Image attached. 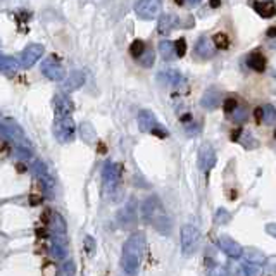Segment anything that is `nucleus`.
<instances>
[{"label":"nucleus","instance_id":"f257e3e1","mask_svg":"<svg viewBox=\"0 0 276 276\" xmlns=\"http://www.w3.org/2000/svg\"><path fill=\"white\" fill-rule=\"evenodd\" d=\"M143 252H145V235L142 232L130 235V238L123 245V257H121V266L130 276L138 273Z\"/></svg>","mask_w":276,"mask_h":276},{"label":"nucleus","instance_id":"f03ea898","mask_svg":"<svg viewBox=\"0 0 276 276\" xmlns=\"http://www.w3.org/2000/svg\"><path fill=\"white\" fill-rule=\"evenodd\" d=\"M142 218L162 235H167L171 232V218L167 216L157 195H150L142 204Z\"/></svg>","mask_w":276,"mask_h":276},{"label":"nucleus","instance_id":"7ed1b4c3","mask_svg":"<svg viewBox=\"0 0 276 276\" xmlns=\"http://www.w3.org/2000/svg\"><path fill=\"white\" fill-rule=\"evenodd\" d=\"M50 240H52V250L57 259H66L69 252V240H68V226L61 214H55L52 219V230H50Z\"/></svg>","mask_w":276,"mask_h":276},{"label":"nucleus","instance_id":"20e7f679","mask_svg":"<svg viewBox=\"0 0 276 276\" xmlns=\"http://www.w3.org/2000/svg\"><path fill=\"white\" fill-rule=\"evenodd\" d=\"M180 245H181L183 256H192V254L197 252L198 245H200V232H198L197 226H194V225L181 226Z\"/></svg>","mask_w":276,"mask_h":276},{"label":"nucleus","instance_id":"39448f33","mask_svg":"<svg viewBox=\"0 0 276 276\" xmlns=\"http://www.w3.org/2000/svg\"><path fill=\"white\" fill-rule=\"evenodd\" d=\"M138 126H140V130L142 131H145V133H152L159 138L167 137L166 130H164L162 124L159 123L157 116L149 109H143V111H140L138 113Z\"/></svg>","mask_w":276,"mask_h":276},{"label":"nucleus","instance_id":"423d86ee","mask_svg":"<svg viewBox=\"0 0 276 276\" xmlns=\"http://www.w3.org/2000/svg\"><path fill=\"white\" fill-rule=\"evenodd\" d=\"M76 126L73 118H61V119H55L54 123V137L57 142L68 143L75 138Z\"/></svg>","mask_w":276,"mask_h":276},{"label":"nucleus","instance_id":"0eeeda50","mask_svg":"<svg viewBox=\"0 0 276 276\" xmlns=\"http://www.w3.org/2000/svg\"><path fill=\"white\" fill-rule=\"evenodd\" d=\"M41 73L47 76L52 81H62L66 78V69L64 66L59 62V59L55 55H48L41 62Z\"/></svg>","mask_w":276,"mask_h":276},{"label":"nucleus","instance_id":"6e6552de","mask_svg":"<svg viewBox=\"0 0 276 276\" xmlns=\"http://www.w3.org/2000/svg\"><path fill=\"white\" fill-rule=\"evenodd\" d=\"M43 45L40 43H30L23 52H21V57H19V66L23 68H31L35 66L41 57H43Z\"/></svg>","mask_w":276,"mask_h":276},{"label":"nucleus","instance_id":"1a4fd4ad","mask_svg":"<svg viewBox=\"0 0 276 276\" xmlns=\"http://www.w3.org/2000/svg\"><path fill=\"white\" fill-rule=\"evenodd\" d=\"M160 2L159 0H140L135 3V12L138 14L140 19H154L160 12Z\"/></svg>","mask_w":276,"mask_h":276},{"label":"nucleus","instance_id":"9d476101","mask_svg":"<svg viewBox=\"0 0 276 276\" xmlns=\"http://www.w3.org/2000/svg\"><path fill=\"white\" fill-rule=\"evenodd\" d=\"M185 81L187 79L178 69H162L157 73V83L162 86H183Z\"/></svg>","mask_w":276,"mask_h":276},{"label":"nucleus","instance_id":"9b49d317","mask_svg":"<svg viewBox=\"0 0 276 276\" xmlns=\"http://www.w3.org/2000/svg\"><path fill=\"white\" fill-rule=\"evenodd\" d=\"M73 109H75V106H73L69 97H66L64 93H55L54 95L55 119H61V118H71Z\"/></svg>","mask_w":276,"mask_h":276},{"label":"nucleus","instance_id":"f8f14e48","mask_svg":"<svg viewBox=\"0 0 276 276\" xmlns=\"http://www.w3.org/2000/svg\"><path fill=\"white\" fill-rule=\"evenodd\" d=\"M216 166V150L211 143H204L198 149V167L202 171H211Z\"/></svg>","mask_w":276,"mask_h":276},{"label":"nucleus","instance_id":"ddd939ff","mask_svg":"<svg viewBox=\"0 0 276 276\" xmlns=\"http://www.w3.org/2000/svg\"><path fill=\"white\" fill-rule=\"evenodd\" d=\"M104 183H106V188L111 192L116 190L118 183H119V176H121V167L119 164H113L109 160V162H106V166H104Z\"/></svg>","mask_w":276,"mask_h":276},{"label":"nucleus","instance_id":"4468645a","mask_svg":"<svg viewBox=\"0 0 276 276\" xmlns=\"http://www.w3.org/2000/svg\"><path fill=\"white\" fill-rule=\"evenodd\" d=\"M219 249H221L223 254H226V256L232 257V259H240V257H242V252H243L242 245L228 235L219 237Z\"/></svg>","mask_w":276,"mask_h":276},{"label":"nucleus","instance_id":"2eb2a0df","mask_svg":"<svg viewBox=\"0 0 276 276\" xmlns=\"http://www.w3.org/2000/svg\"><path fill=\"white\" fill-rule=\"evenodd\" d=\"M180 24H181V19H180V16H178V14L166 12V14H160L159 23H157V28H159L160 35H167L169 31L180 28Z\"/></svg>","mask_w":276,"mask_h":276},{"label":"nucleus","instance_id":"dca6fc26","mask_svg":"<svg viewBox=\"0 0 276 276\" xmlns=\"http://www.w3.org/2000/svg\"><path fill=\"white\" fill-rule=\"evenodd\" d=\"M194 54L197 55L198 59H211L214 57L216 54V48L212 45V41L209 40L207 37H200L197 41H195V47H194Z\"/></svg>","mask_w":276,"mask_h":276},{"label":"nucleus","instance_id":"f3484780","mask_svg":"<svg viewBox=\"0 0 276 276\" xmlns=\"http://www.w3.org/2000/svg\"><path fill=\"white\" fill-rule=\"evenodd\" d=\"M135 205H137L135 200H130V204H128L126 207L119 212V216H118L121 226H124V228H131V226L137 225V207H135Z\"/></svg>","mask_w":276,"mask_h":276},{"label":"nucleus","instance_id":"a211bd4d","mask_svg":"<svg viewBox=\"0 0 276 276\" xmlns=\"http://www.w3.org/2000/svg\"><path fill=\"white\" fill-rule=\"evenodd\" d=\"M221 102H223V97L216 88L205 90L204 97H202V100H200L202 107H205V109H216V107H219Z\"/></svg>","mask_w":276,"mask_h":276},{"label":"nucleus","instance_id":"6ab92c4d","mask_svg":"<svg viewBox=\"0 0 276 276\" xmlns=\"http://www.w3.org/2000/svg\"><path fill=\"white\" fill-rule=\"evenodd\" d=\"M242 257H245L247 259V264H252V266H259L266 261V256H264L261 250L257 249H247L242 252Z\"/></svg>","mask_w":276,"mask_h":276},{"label":"nucleus","instance_id":"aec40b11","mask_svg":"<svg viewBox=\"0 0 276 276\" xmlns=\"http://www.w3.org/2000/svg\"><path fill=\"white\" fill-rule=\"evenodd\" d=\"M247 64H249V68L254 69V71L263 73L264 69H266V57H264L263 54H259V52H254V54H250L249 59H247Z\"/></svg>","mask_w":276,"mask_h":276},{"label":"nucleus","instance_id":"412c9836","mask_svg":"<svg viewBox=\"0 0 276 276\" xmlns=\"http://www.w3.org/2000/svg\"><path fill=\"white\" fill-rule=\"evenodd\" d=\"M259 111H261V116H259V121H261V123H264L266 126H273L275 121H276L275 106L268 104V106H264V107H259Z\"/></svg>","mask_w":276,"mask_h":276},{"label":"nucleus","instance_id":"4be33fe9","mask_svg":"<svg viewBox=\"0 0 276 276\" xmlns=\"http://www.w3.org/2000/svg\"><path fill=\"white\" fill-rule=\"evenodd\" d=\"M83 83H85V75H83L81 71H73L71 76L68 78V81H66V90L75 92V90H78Z\"/></svg>","mask_w":276,"mask_h":276},{"label":"nucleus","instance_id":"5701e85b","mask_svg":"<svg viewBox=\"0 0 276 276\" xmlns=\"http://www.w3.org/2000/svg\"><path fill=\"white\" fill-rule=\"evenodd\" d=\"M254 9L259 16L263 17H273L275 16V3L273 2H254Z\"/></svg>","mask_w":276,"mask_h":276},{"label":"nucleus","instance_id":"b1692460","mask_svg":"<svg viewBox=\"0 0 276 276\" xmlns=\"http://www.w3.org/2000/svg\"><path fill=\"white\" fill-rule=\"evenodd\" d=\"M159 52H160V55L166 59V61H171V59L176 55V52H174V41L162 40L159 43Z\"/></svg>","mask_w":276,"mask_h":276},{"label":"nucleus","instance_id":"393cba45","mask_svg":"<svg viewBox=\"0 0 276 276\" xmlns=\"http://www.w3.org/2000/svg\"><path fill=\"white\" fill-rule=\"evenodd\" d=\"M79 133H81V138L85 140L86 143H93L97 140L95 128H93L90 123H81V126H79Z\"/></svg>","mask_w":276,"mask_h":276},{"label":"nucleus","instance_id":"a878e982","mask_svg":"<svg viewBox=\"0 0 276 276\" xmlns=\"http://www.w3.org/2000/svg\"><path fill=\"white\" fill-rule=\"evenodd\" d=\"M212 45H214V48H228L230 47V38L226 33H216L214 37H212Z\"/></svg>","mask_w":276,"mask_h":276},{"label":"nucleus","instance_id":"bb28decb","mask_svg":"<svg viewBox=\"0 0 276 276\" xmlns=\"http://www.w3.org/2000/svg\"><path fill=\"white\" fill-rule=\"evenodd\" d=\"M240 135H242V138H238V140L245 149H257V147H259V142H257L252 133L245 131V133H240Z\"/></svg>","mask_w":276,"mask_h":276},{"label":"nucleus","instance_id":"cd10ccee","mask_svg":"<svg viewBox=\"0 0 276 276\" xmlns=\"http://www.w3.org/2000/svg\"><path fill=\"white\" fill-rule=\"evenodd\" d=\"M19 62L16 59L9 57V55H0V71H7V69H16Z\"/></svg>","mask_w":276,"mask_h":276},{"label":"nucleus","instance_id":"c85d7f7f","mask_svg":"<svg viewBox=\"0 0 276 276\" xmlns=\"http://www.w3.org/2000/svg\"><path fill=\"white\" fill-rule=\"evenodd\" d=\"M232 118H233V121H235L237 124H242V123H245V121L249 119V111L243 109V107H237V109L232 113Z\"/></svg>","mask_w":276,"mask_h":276},{"label":"nucleus","instance_id":"c756f323","mask_svg":"<svg viewBox=\"0 0 276 276\" xmlns=\"http://www.w3.org/2000/svg\"><path fill=\"white\" fill-rule=\"evenodd\" d=\"M154 62H156V55H154L152 50H147L140 55V64H142L143 68H152Z\"/></svg>","mask_w":276,"mask_h":276},{"label":"nucleus","instance_id":"7c9ffc66","mask_svg":"<svg viewBox=\"0 0 276 276\" xmlns=\"http://www.w3.org/2000/svg\"><path fill=\"white\" fill-rule=\"evenodd\" d=\"M145 52V43L142 40H135L133 43L130 45V54L133 55L135 59H140V55Z\"/></svg>","mask_w":276,"mask_h":276},{"label":"nucleus","instance_id":"2f4dec72","mask_svg":"<svg viewBox=\"0 0 276 276\" xmlns=\"http://www.w3.org/2000/svg\"><path fill=\"white\" fill-rule=\"evenodd\" d=\"M230 219H232V214H230L226 209H219V211L216 212V218H214L216 225H225V223H228Z\"/></svg>","mask_w":276,"mask_h":276},{"label":"nucleus","instance_id":"473e14b6","mask_svg":"<svg viewBox=\"0 0 276 276\" xmlns=\"http://www.w3.org/2000/svg\"><path fill=\"white\" fill-rule=\"evenodd\" d=\"M174 52H176V55H180V57H183V55L187 54V40H185V38H180V40L174 41Z\"/></svg>","mask_w":276,"mask_h":276},{"label":"nucleus","instance_id":"72a5a7b5","mask_svg":"<svg viewBox=\"0 0 276 276\" xmlns=\"http://www.w3.org/2000/svg\"><path fill=\"white\" fill-rule=\"evenodd\" d=\"M237 107H238V102H237V99H233V97H228V99L223 102V109H225L226 113H233Z\"/></svg>","mask_w":276,"mask_h":276},{"label":"nucleus","instance_id":"f704fd0d","mask_svg":"<svg viewBox=\"0 0 276 276\" xmlns=\"http://www.w3.org/2000/svg\"><path fill=\"white\" fill-rule=\"evenodd\" d=\"M85 245H86L88 254H93V250H95V242H93L92 237H85Z\"/></svg>","mask_w":276,"mask_h":276},{"label":"nucleus","instance_id":"c9c22d12","mask_svg":"<svg viewBox=\"0 0 276 276\" xmlns=\"http://www.w3.org/2000/svg\"><path fill=\"white\" fill-rule=\"evenodd\" d=\"M66 275L68 276H73V273H75V263H73V261H68V263H66Z\"/></svg>","mask_w":276,"mask_h":276}]
</instances>
